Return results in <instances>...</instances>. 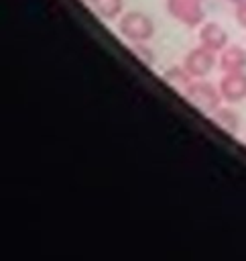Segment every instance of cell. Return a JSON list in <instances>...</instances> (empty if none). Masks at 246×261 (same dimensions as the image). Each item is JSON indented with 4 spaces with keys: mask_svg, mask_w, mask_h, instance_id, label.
<instances>
[{
    "mask_svg": "<svg viewBox=\"0 0 246 261\" xmlns=\"http://www.w3.org/2000/svg\"><path fill=\"white\" fill-rule=\"evenodd\" d=\"M118 31L130 43H146L155 35V20L142 10H128L120 16Z\"/></svg>",
    "mask_w": 246,
    "mask_h": 261,
    "instance_id": "6da1fadb",
    "label": "cell"
},
{
    "mask_svg": "<svg viewBox=\"0 0 246 261\" xmlns=\"http://www.w3.org/2000/svg\"><path fill=\"white\" fill-rule=\"evenodd\" d=\"M183 94H185V98L191 104H195L203 112H213L220 106V102H222L220 88L213 86V84H209V82H205L203 77L191 80V84L183 90Z\"/></svg>",
    "mask_w": 246,
    "mask_h": 261,
    "instance_id": "7a4b0ae2",
    "label": "cell"
},
{
    "mask_svg": "<svg viewBox=\"0 0 246 261\" xmlns=\"http://www.w3.org/2000/svg\"><path fill=\"white\" fill-rule=\"evenodd\" d=\"M167 12L185 27H201L205 22V0H167Z\"/></svg>",
    "mask_w": 246,
    "mask_h": 261,
    "instance_id": "3957f363",
    "label": "cell"
},
{
    "mask_svg": "<svg viewBox=\"0 0 246 261\" xmlns=\"http://www.w3.org/2000/svg\"><path fill=\"white\" fill-rule=\"evenodd\" d=\"M218 65V53L209 51L207 47L203 45H197L193 47L185 59H183V67L189 71V75L195 80V77H205L211 73V69Z\"/></svg>",
    "mask_w": 246,
    "mask_h": 261,
    "instance_id": "277c9868",
    "label": "cell"
},
{
    "mask_svg": "<svg viewBox=\"0 0 246 261\" xmlns=\"http://www.w3.org/2000/svg\"><path fill=\"white\" fill-rule=\"evenodd\" d=\"M222 100L228 104H238L246 100V71H228L222 75L220 84Z\"/></svg>",
    "mask_w": 246,
    "mask_h": 261,
    "instance_id": "5b68a950",
    "label": "cell"
},
{
    "mask_svg": "<svg viewBox=\"0 0 246 261\" xmlns=\"http://www.w3.org/2000/svg\"><path fill=\"white\" fill-rule=\"evenodd\" d=\"M228 33L220 22L207 20L199 27V45L207 47L213 53H220L224 47H228Z\"/></svg>",
    "mask_w": 246,
    "mask_h": 261,
    "instance_id": "8992f818",
    "label": "cell"
},
{
    "mask_svg": "<svg viewBox=\"0 0 246 261\" xmlns=\"http://www.w3.org/2000/svg\"><path fill=\"white\" fill-rule=\"evenodd\" d=\"M218 67L228 73V71H244L246 69V49L240 45H228L220 51L218 55Z\"/></svg>",
    "mask_w": 246,
    "mask_h": 261,
    "instance_id": "52a82bcc",
    "label": "cell"
},
{
    "mask_svg": "<svg viewBox=\"0 0 246 261\" xmlns=\"http://www.w3.org/2000/svg\"><path fill=\"white\" fill-rule=\"evenodd\" d=\"M211 116H213V122L220 128H224L226 133H230V135H234L238 130V126H240V114L230 106H218L211 112Z\"/></svg>",
    "mask_w": 246,
    "mask_h": 261,
    "instance_id": "ba28073f",
    "label": "cell"
},
{
    "mask_svg": "<svg viewBox=\"0 0 246 261\" xmlns=\"http://www.w3.org/2000/svg\"><path fill=\"white\" fill-rule=\"evenodd\" d=\"M91 4L104 20H116L118 16H122L124 10L122 0H91Z\"/></svg>",
    "mask_w": 246,
    "mask_h": 261,
    "instance_id": "9c48e42d",
    "label": "cell"
},
{
    "mask_svg": "<svg viewBox=\"0 0 246 261\" xmlns=\"http://www.w3.org/2000/svg\"><path fill=\"white\" fill-rule=\"evenodd\" d=\"M163 80L167 82V84H171V86H177V88H187L189 84H191V75H189V71L183 67V63L181 65H171V67H167L165 71H163Z\"/></svg>",
    "mask_w": 246,
    "mask_h": 261,
    "instance_id": "30bf717a",
    "label": "cell"
},
{
    "mask_svg": "<svg viewBox=\"0 0 246 261\" xmlns=\"http://www.w3.org/2000/svg\"><path fill=\"white\" fill-rule=\"evenodd\" d=\"M132 53L142 61V65H152L155 63V53L146 43H132Z\"/></svg>",
    "mask_w": 246,
    "mask_h": 261,
    "instance_id": "8fae6325",
    "label": "cell"
},
{
    "mask_svg": "<svg viewBox=\"0 0 246 261\" xmlns=\"http://www.w3.org/2000/svg\"><path fill=\"white\" fill-rule=\"evenodd\" d=\"M234 18H236V22H238L242 29H246V2L236 4V8H234Z\"/></svg>",
    "mask_w": 246,
    "mask_h": 261,
    "instance_id": "7c38bea8",
    "label": "cell"
},
{
    "mask_svg": "<svg viewBox=\"0 0 246 261\" xmlns=\"http://www.w3.org/2000/svg\"><path fill=\"white\" fill-rule=\"evenodd\" d=\"M230 2H232V4L236 6V4H240V2H246V0H230Z\"/></svg>",
    "mask_w": 246,
    "mask_h": 261,
    "instance_id": "4fadbf2b",
    "label": "cell"
}]
</instances>
